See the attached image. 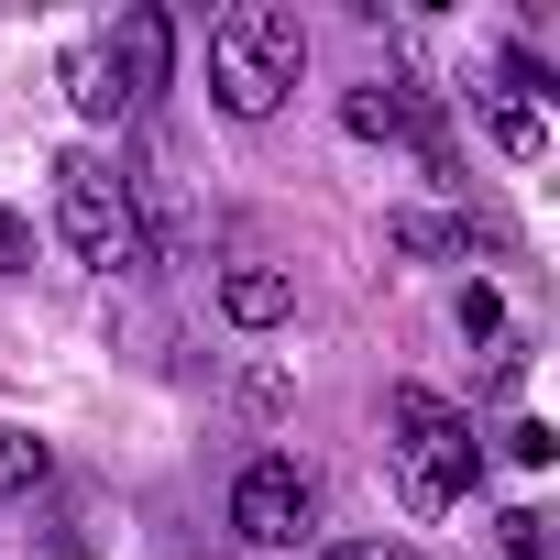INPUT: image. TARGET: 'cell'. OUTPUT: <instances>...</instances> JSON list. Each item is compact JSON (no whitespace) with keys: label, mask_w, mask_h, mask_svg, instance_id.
<instances>
[{"label":"cell","mask_w":560,"mask_h":560,"mask_svg":"<svg viewBox=\"0 0 560 560\" xmlns=\"http://www.w3.org/2000/svg\"><path fill=\"white\" fill-rule=\"evenodd\" d=\"M298 78H308V23L287 0H231L209 23V100L231 121H275Z\"/></svg>","instance_id":"1"},{"label":"cell","mask_w":560,"mask_h":560,"mask_svg":"<svg viewBox=\"0 0 560 560\" xmlns=\"http://www.w3.org/2000/svg\"><path fill=\"white\" fill-rule=\"evenodd\" d=\"M385 418H396V472H407V505H418V516L462 505V494H472V472H483L472 418H462V407H440L429 385H396V396H385Z\"/></svg>","instance_id":"2"},{"label":"cell","mask_w":560,"mask_h":560,"mask_svg":"<svg viewBox=\"0 0 560 560\" xmlns=\"http://www.w3.org/2000/svg\"><path fill=\"white\" fill-rule=\"evenodd\" d=\"M56 242H67L89 275H132V264H143L132 176H121V165H100V154H67V165H56Z\"/></svg>","instance_id":"3"},{"label":"cell","mask_w":560,"mask_h":560,"mask_svg":"<svg viewBox=\"0 0 560 560\" xmlns=\"http://www.w3.org/2000/svg\"><path fill=\"white\" fill-rule=\"evenodd\" d=\"M165 12H121L89 56H78V110L89 121H121V110H143L154 89H165Z\"/></svg>","instance_id":"4"},{"label":"cell","mask_w":560,"mask_h":560,"mask_svg":"<svg viewBox=\"0 0 560 560\" xmlns=\"http://www.w3.org/2000/svg\"><path fill=\"white\" fill-rule=\"evenodd\" d=\"M308 527H319V483H308L287 451H264V462L231 483V538H242V549H298Z\"/></svg>","instance_id":"5"},{"label":"cell","mask_w":560,"mask_h":560,"mask_svg":"<svg viewBox=\"0 0 560 560\" xmlns=\"http://www.w3.org/2000/svg\"><path fill=\"white\" fill-rule=\"evenodd\" d=\"M220 308H231V330H287V319H298V275L231 264V275H220Z\"/></svg>","instance_id":"6"},{"label":"cell","mask_w":560,"mask_h":560,"mask_svg":"<svg viewBox=\"0 0 560 560\" xmlns=\"http://www.w3.org/2000/svg\"><path fill=\"white\" fill-rule=\"evenodd\" d=\"M341 121H352V143H418V100H407V89H385V78H374V89H352V100H341Z\"/></svg>","instance_id":"7"},{"label":"cell","mask_w":560,"mask_h":560,"mask_svg":"<svg viewBox=\"0 0 560 560\" xmlns=\"http://www.w3.org/2000/svg\"><path fill=\"white\" fill-rule=\"evenodd\" d=\"M45 472H56V451L34 429H0V494H45Z\"/></svg>","instance_id":"8"},{"label":"cell","mask_w":560,"mask_h":560,"mask_svg":"<svg viewBox=\"0 0 560 560\" xmlns=\"http://www.w3.org/2000/svg\"><path fill=\"white\" fill-rule=\"evenodd\" d=\"M385 242H396V253H472V231H462V220H396Z\"/></svg>","instance_id":"9"},{"label":"cell","mask_w":560,"mask_h":560,"mask_svg":"<svg viewBox=\"0 0 560 560\" xmlns=\"http://www.w3.org/2000/svg\"><path fill=\"white\" fill-rule=\"evenodd\" d=\"M494 143H505V154H538L549 132H538V110H494Z\"/></svg>","instance_id":"10"},{"label":"cell","mask_w":560,"mask_h":560,"mask_svg":"<svg viewBox=\"0 0 560 560\" xmlns=\"http://www.w3.org/2000/svg\"><path fill=\"white\" fill-rule=\"evenodd\" d=\"M23 264H34V220L0 209V275H23Z\"/></svg>","instance_id":"11"},{"label":"cell","mask_w":560,"mask_h":560,"mask_svg":"<svg viewBox=\"0 0 560 560\" xmlns=\"http://www.w3.org/2000/svg\"><path fill=\"white\" fill-rule=\"evenodd\" d=\"M462 330L483 341V330H505V308H494V287H462Z\"/></svg>","instance_id":"12"},{"label":"cell","mask_w":560,"mask_h":560,"mask_svg":"<svg viewBox=\"0 0 560 560\" xmlns=\"http://www.w3.org/2000/svg\"><path fill=\"white\" fill-rule=\"evenodd\" d=\"M319 560H407L396 538H341V549H319Z\"/></svg>","instance_id":"13"}]
</instances>
